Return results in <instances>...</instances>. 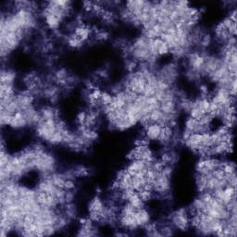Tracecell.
<instances>
[{
	"instance_id": "obj_1",
	"label": "cell",
	"mask_w": 237,
	"mask_h": 237,
	"mask_svg": "<svg viewBox=\"0 0 237 237\" xmlns=\"http://www.w3.org/2000/svg\"><path fill=\"white\" fill-rule=\"evenodd\" d=\"M161 129L162 127L160 124L153 123L145 129V136L149 140H157L161 134Z\"/></svg>"
},
{
	"instance_id": "obj_2",
	"label": "cell",
	"mask_w": 237,
	"mask_h": 237,
	"mask_svg": "<svg viewBox=\"0 0 237 237\" xmlns=\"http://www.w3.org/2000/svg\"><path fill=\"white\" fill-rule=\"evenodd\" d=\"M45 17H46V22H47L48 28H50L52 30H57L59 27L60 21L54 15H46Z\"/></svg>"
},
{
	"instance_id": "obj_3",
	"label": "cell",
	"mask_w": 237,
	"mask_h": 237,
	"mask_svg": "<svg viewBox=\"0 0 237 237\" xmlns=\"http://www.w3.org/2000/svg\"><path fill=\"white\" fill-rule=\"evenodd\" d=\"M86 116H87V113L85 112V111H81V112L78 113L76 118H77V122L79 123V125H85V124Z\"/></svg>"
},
{
	"instance_id": "obj_4",
	"label": "cell",
	"mask_w": 237,
	"mask_h": 237,
	"mask_svg": "<svg viewBox=\"0 0 237 237\" xmlns=\"http://www.w3.org/2000/svg\"><path fill=\"white\" fill-rule=\"evenodd\" d=\"M168 53H170V49H169L167 44L165 42H163L159 47V48H157V54H159V56H165Z\"/></svg>"
},
{
	"instance_id": "obj_5",
	"label": "cell",
	"mask_w": 237,
	"mask_h": 237,
	"mask_svg": "<svg viewBox=\"0 0 237 237\" xmlns=\"http://www.w3.org/2000/svg\"><path fill=\"white\" fill-rule=\"evenodd\" d=\"M73 200H74V193L72 191H67L65 194V203L70 204V203H72Z\"/></svg>"
},
{
	"instance_id": "obj_6",
	"label": "cell",
	"mask_w": 237,
	"mask_h": 237,
	"mask_svg": "<svg viewBox=\"0 0 237 237\" xmlns=\"http://www.w3.org/2000/svg\"><path fill=\"white\" fill-rule=\"evenodd\" d=\"M75 188V184L73 182L72 180H66L65 181V184H64V189L67 191H72Z\"/></svg>"
}]
</instances>
